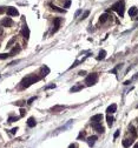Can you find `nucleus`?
<instances>
[{
  "instance_id": "aec40b11",
  "label": "nucleus",
  "mask_w": 138,
  "mask_h": 148,
  "mask_svg": "<svg viewBox=\"0 0 138 148\" xmlns=\"http://www.w3.org/2000/svg\"><path fill=\"white\" fill-rule=\"evenodd\" d=\"M105 56H106V52L103 49V51H100L99 52V55H98V59L100 60V59H105Z\"/></svg>"
},
{
  "instance_id": "7ed1b4c3",
  "label": "nucleus",
  "mask_w": 138,
  "mask_h": 148,
  "mask_svg": "<svg viewBox=\"0 0 138 148\" xmlns=\"http://www.w3.org/2000/svg\"><path fill=\"white\" fill-rule=\"evenodd\" d=\"M97 81H98V74L97 73L90 74V75L86 77V79H85V84L87 86H93L95 84H97Z\"/></svg>"
},
{
  "instance_id": "ea45409f",
  "label": "nucleus",
  "mask_w": 138,
  "mask_h": 148,
  "mask_svg": "<svg viewBox=\"0 0 138 148\" xmlns=\"http://www.w3.org/2000/svg\"><path fill=\"white\" fill-rule=\"evenodd\" d=\"M20 112H21V116H23V115H24V114H25V111H24V109H21V111H20Z\"/></svg>"
},
{
  "instance_id": "c85d7f7f",
  "label": "nucleus",
  "mask_w": 138,
  "mask_h": 148,
  "mask_svg": "<svg viewBox=\"0 0 138 148\" xmlns=\"http://www.w3.org/2000/svg\"><path fill=\"white\" fill-rule=\"evenodd\" d=\"M51 88H55V85H54V84H52V85H50V86H46V87H45V89H51Z\"/></svg>"
},
{
  "instance_id": "423d86ee",
  "label": "nucleus",
  "mask_w": 138,
  "mask_h": 148,
  "mask_svg": "<svg viewBox=\"0 0 138 148\" xmlns=\"http://www.w3.org/2000/svg\"><path fill=\"white\" fill-rule=\"evenodd\" d=\"M97 139H98V137H97V135L89 136V137H87V140H86V141H87V144H89L90 147H93V146H95V143H96V141H97Z\"/></svg>"
},
{
  "instance_id": "7c9ffc66",
  "label": "nucleus",
  "mask_w": 138,
  "mask_h": 148,
  "mask_svg": "<svg viewBox=\"0 0 138 148\" xmlns=\"http://www.w3.org/2000/svg\"><path fill=\"white\" fill-rule=\"evenodd\" d=\"M17 130H18V128H17V127H14V128H12V130H11V132H12V134H16V133H17Z\"/></svg>"
},
{
  "instance_id": "b1692460",
  "label": "nucleus",
  "mask_w": 138,
  "mask_h": 148,
  "mask_svg": "<svg viewBox=\"0 0 138 148\" xmlns=\"http://www.w3.org/2000/svg\"><path fill=\"white\" fill-rule=\"evenodd\" d=\"M89 15H90V11H85V12H84V14L82 15V19L84 20V19H86Z\"/></svg>"
},
{
  "instance_id": "dca6fc26",
  "label": "nucleus",
  "mask_w": 138,
  "mask_h": 148,
  "mask_svg": "<svg viewBox=\"0 0 138 148\" xmlns=\"http://www.w3.org/2000/svg\"><path fill=\"white\" fill-rule=\"evenodd\" d=\"M110 17H109V14L107 13H104V14H102L100 15V18H99V21L102 22V24H104V22H106L107 21V19H109Z\"/></svg>"
},
{
  "instance_id": "4c0bfd02",
  "label": "nucleus",
  "mask_w": 138,
  "mask_h": 148,
  "mask_svg": "<svg viewBox=\"0 0 138 148\" xmlns=\"http://www.w3.org/2000/svg\"><path fill=\"white\" fill-rule=\"evenodd\" d=\"M80 12H82L80 10H79V11H77V12H76V17H77V15H79V14H80Z\"/></svg>"
},
{
  "instance_id": "f704fd0d",
  "label": "nucleus",
  "mask_w": 138,
  "mask_h": 148,
  "mask_svg": "<svg viewBox=\"0 0 138 148\" xmlns=\"http://www.w3.org/2000/svg\"><path fill=\"white\" fill-rule=\"evenodd\" d=\"M6 10H5V7H0V13H4Z\"/></svg>"
},
{
  "instance_id": "bb28decb",
  "label": "nucleus",
  "mask_w": 138,
  "mask_h": 148,
  "mask_svg": "<svg viewBox=\"0 0 138 148\" xmlns=\"http://www.w3.org/2000/svg\"><path fill=\"white\" fill-rule=\"evenodd\" d=\"M14 41H16V38H12V39L7 42V47H10L11 45H13V44H14Z\"/></svg>"
},
{
  "instance_id": "37998d69",
  "label": "nucleus",
  "mask_w": 138,
  "mask_h": 148,
  "mask_svg": "<svg viewBox=\"0 0 138 148\" xmlns=\"http://www.w3.org/2000/svg\"><path fill=\"white\" fill-rule=\"evenodd\" d=\"M137 20H138V18H137Z\"/></svg>"
},
{
  "instance_id": "a18cd8bd",
  "label": "nucleus",
  "mask_w": 138,
  "mask_h": 148,
  "mask_svg": "<svg viewBox=\"0 0 138 148\" xmlns=\"http://www.w3.org/2000/svg\"><path fill=\"white\" fill-rule=\"evenodd\" d=\"M137 130H138V129H137Z\"/></svg>"
},
{
  "instance_id": "c03bdc74",
  "label": "nucleus",
  "mask_w": 138,
  "mask_h": 148,
  "mask_svg": "<svg viewBox=\"0 0 138 148\" xmlns=\"http://www.w3.org/2000/svg\"><path fill=\"white\" fill-rule=\"evenodd\" d=\"M137 108H138V106H137Z\"/></svg>"
},
{
  "instance_id": "2eb2a0df",
  "label": "nucleus",
  "mask_w": 138,
  "mask_h": 148,
  "mask_svg": "<svg viewBox=\"0 0 138 148\" xmlns=\"http://www.w3.org/2000/svg\"><path fill=\"white\" fill-rule=\"evenodd\" d=\"M132 143H133V139H126V140H124V141H123V146H124L125 148L130 147Z\"/></svg>"
},
{
  "instance_id": "5701e85b",
  "label": "nucleus",
  "mask_w": 138,
  "mask_h": 148,
  "mask_svg": "<svg viewBox=\"0 0 138 148\" xmlns=\"http://www.w3.org/2000/svg\"><path fill=\"white\" fill-rule=\"evenodd\" d=\"M50 6L52 7V10H54V11H58V12H64V10H60V8H58L57 6H54V5H52V4H50Z\"/></svg>"
},
{
  "instance_id": "6ab92c4d",
  "label": "nucleus",
  "mask_w": 138,
  "mask_h": 148,
  "mask_svg": "<svg viewBox=\"0 0 138 148\" xmlns=\"http://www.w3.org/2000/svg\"><path fill=\"white\" fill-rule=\"evenodd\" d=\"M106 120H107V125L111 127L112 125H113V121H114V119L112 118V116H110V115H107V118H106Z\"/></svg>"
},
{
  "instance_id": "f03ea898",
  "label": "nucleus",
  "mask_w": 138,
  "mask_h": 148,
  "mask_svg": "<svg viewBox=\"0 0 138 148\" xmlns=\"http://www.w3.org/2000/svg\"><path fill=\"white\" fill-rule=\"evenodd\" d=\"M111 10L114 11V12H117V14L120 18H123L124 17V12H125V3L123 1V0H122V1H117L116 4H113L111 6Z\"/></svg>"
},
{
  "instance_id": "412c9836",
  "label": "nucleus",
  "mask_w": 138,
  "mask_h": 148,
  "mask_svg": "<svg viewBox=\"0 0 138 148\" xmlns=\"http://www.w3.org/2000/svg\"><path fill=\"white\" fill-rule=\"evenodd\" d=\"M130 132L132 133L133 137H136V136H137V132H136V129H134V127H133V126H130Z\"/></svg>"
},
{
  "instance_id": "79ce46f5",
  "label": "nucleus",
  "mask_w": 138,
  "mask_h": 148,
  "mask_svg": "<svg viewBox=\"0 0 138 148\" xmlns=\"http://www.w3.org/2000/svg\"><path fill=\"white\" fill-rule=\"evenodd\" d=\"M136 77H138V73H137V75H136Z\"/></svg>"
},
{
  "instance_id": "20e7f679",
  "label": "nucleus",
  "mask_w": 138,
  "mask_h": 148,
  "mask_svg": "<svg viewBox=\"0 0 138 148\" xmlns=\"http://www.w3.org/2000/svg\"><path fill=\"white\" fill-rule=\"evenodd\" d=\"M6 12H7V15H10V17H17V15L19 14V12H18V10H17L16 7H12V6H10V7H7V10H6Z\"/></svg>"
},
{
  "instance_id": "ddd939ff",
  "label": "nucleus",
  "mask_w": 138,
  "mask_h": 148,
  "mask_svg": "<svg viewBox=\"0 0 138 148\" xmlns=\"http://www.w3.org/2000/svg\"><path fill=\"white\" fill-rule=\"evenodd\" d=\"M65 109V106H54L53 108H51V112L53 113H59L60 111H64Z\"/></svg>"
},
{
  "instance_id": "58836bf2",
  "label": "nucleus",
  "mask_w": 138,
  "mask_h": 148,
  "mask_svg": "<svg viewBox=\"0 0 138 148\" xmlns=\"http://www.w3.org/2000/svg\"><path fill=\"white\" fill-rule=\"evenodd\" d=\"M17 63V61H12L11 63H10V66H13V65H16Z\"/></svg>"
},
{
  "instance_id": "4be33fe9",
  "label": "nucleus",
  "mask_w": 138,
  "mask_h": 148,
  "mask_svg": "<svg viewBox=\"0 0 138 148\" xmlns=\"http://www.w3.org/2000/svg\"><path fill=\"white\" fill-rule=\"evenodd\" d=\"M19 120V116H11L8 119V122H14V121H18Z\"/></svg>"
},
{
  "instance_id": "473e14b6",
  "label": "nucleus",
  "mask_w": 138,
  "mask_h": 148,
  "mask_svg": "<svg viewBox=\"0 0 138 148\" xmlns=\"http://www.w3.org/2000/svg\"><path fill=\"white\" fill-rule=\"evenodd\" d=\"M16 105H18V106H23V105H24V101H18V102H16Z\"/></svg>"
},
{
  "instance_id": "4468645a",
  "label": "nucleus",
  "mask_w": 138,
  "mask_h": 148,
  "mask_svg": "<svg viewBox=\"0 0 138 148\" xmlns=\"http://www.w3.org/2000/svg\"><path fill=\"white\" fill-rule=\"evenodd\" d=\"M137 13H138V8H137V7H134V6H133V7H131V8L129 10V15H130V17H134Z\"/></svg>"
},
{
  "instance_id": "2f4dec72",
  "label": "nucleus",
  "mask_w": 138,
  "mask_h": 148,
  "mask_svg": "<svg viewBox=\"0 0 138 148\" xmlns=\"http://www.w3.org/2000/svg\"><path fill=\"white\" fill-rule=\"evenodd\" d=\"M85 74H86V72H85V70H80V72H79V75H82V77H83V75H85Z\"/></svg>"
},
{
  "instance_id": "f3484780",
  "label": "nucleus",
  "mask_w": 138,
  "mask_h": 148,
  "mask_svg": "<svg viewBox=\"0 0 138 148\" xmlns=\"http://www.w3.org/2000/svg\"><path fill=\"white\" fill-rule=\"evenodd\" d=\"M19 52H20V47H19L18 45H16V47H14V48H13V49H12L8 54H10V56H12V55H14V54L19 53Z\"/></svg>"
},
{
  "instance_id": "a211bd4d",
  "label": "nucleus",
  "mask_w": 138,
  "mask_h": 148,
  "mask_svg": "<svg viewBox=\"0 0 138 148\" xmlns=\"http://www.w3.org/2000/svg\"><path fill=\"white\" fill-rule=\"evenodd\" d=\"M80 89H83V85H79V86H75V87H72L71 89H70V92H78V91H80Z\"/></svg>"
},
{
  "instance_id": "f257e3e1",
  "label": "nucleus",
  "mask_w": 138,
  "mask_h": 148,
  "mask_svg": "<svg viewBox=\"0 0 138 148\" xmlns=\"http://www.w3.org/2000/svg\"><path fill=\"white\" fill-rule=\"evenodd\" d=\"M41 79V77H37V75H28V77H25L23 80H21V87L23 88H27L30 87L31 85L35 84L37 81H39Z\"/></svg>"
},
{
  "instance_id": "0eeeda50",
  "label": "nucleus",
  "mask_w": 138,
  "mask_h": 148,
  "mask_svg": "<svg viewBox=\"0 0 138 148\" xmlns=\"http://www.w3.org/2000/svg\"><path fill=\"white\" fill-rule=\"evenodd\" d=\"M1 25L4 27H11V26H13V21H12L11 18H6V19H4L1 21Z\"/></svg>"
},
{
  "instance_id": "9b49d317",
  "label": "nucleus",
  "mask_w": 138,
  "mask_h": 148,
  "mask_svg": "<svg viewBox=\"0 0 138 148\" xmlns=\"http://www.w3.org/2000/svg\"><path fill=\"white\" fill-rule=\"evenodd\" d=\"M116 111H117V105H116V104L110 105V106L107 107V109H106V112H107L109 114H112V113H114Z\"/></svg>"
},
{
  "instance_id": "393cba45",
  "label": "nucleus",
  "mask_w": 138,
  "mask_h": 148,
  "mask_svg": "<svg viewBox=\"0 0 138 148\" xmlns=\"http://www.w3.org/2000/svg\"><path fill=\"white\" fill-rule=\"evenodd\" d=\"M35 100H37V96H32L31 99H28V100H27V105H32V102H33V101H35Z\"/></svg>"
},
{
  "instance_id": "6e6552de",
  "label": "nucleus",
  "mask_w": 138,
  "mask_h": 148,
  "mask_svg": "<svg viewBox=\"0 0 138 148\" xmlns=\"http://www.w3.org/2000/svg\"><path fill=\"white\" fill-rule=\"evenodd\" d=\"M60 24H61V18H55V19H54V28H53L52 33H54V32H57V31L59 30Z\"/></svg>"
},
{
  "instance_id": "e433bc0d",
  "label": "nucleus",
  "mask_w": 138,
  "mask_h": 148,
  "mask_svg": "<svg viewBox=\"0 0 138 148\" xmlns=\"http://www.w3.org/2000/svg\"><path fill=\"white\" fill-rule=\"evenodd\" d=\"M68 148H77V146L76 144H70V147H68Z\"/></svg>"
},
{
  "instance_id": "9d476101",
  "label": "nucleus",
  "mask_w": 138,
  "mask_h": 148,
  "mask_svg": "<svg viewBox=\"0 0 138 148\" xmlns=\"http://www.w3.org/2000/svg\"><path fill=\"white\" fill-rule=\"evenodd\" d=\"M102 120H103V115H102V114H96V115H93V116L91 118L92 123H95V122H100Z\"/></svg>"
},
{
  "instance_id": "f8f14e48",
  "label": "nucleus",
  "mask_w": 138,
  "mask_h": 148,
  "mask_svg": "<svg viewBox=\"0 0 138 148\" xmlns=\"http://www.w3.org/2000/svg\"><path fill=\"white\" fill-rule=\"evenodd\" d=\"M35 123H37V122H35L34 118H32V116H31V118H28V119H27V126H28L30 128L35 127Z\"/></svg>"
},
{
  "instance_id": "c9c22d12",
  "label": "nucleus",
  "mask_w": 138,
  "mask_h": 148,
  "mask_svg": "<svg viewBox=\"0 0 138 148\" xmlns=\"http://www.w3.org/2000/svg\"><path fill=\"white\" fill-rule=\"evenodd\" d=\"M3 33H4V30H3V27H1V26H0V35H1Z\"/></svg>"
},
{
  "instance_id": "72a5a7b5",
  "label": "nucleus",
  "mask_w": 138,
  "mask_h": 148,
  "mask_svg": "<svg viewBox=\"0 0 138 148\" xmlns=\"http://www.w3.org/2000/svg\"><path fill=\"white\" fill-rule=\"evenodd\" d=\"M118 135H119V130H117V132L114 133V135H113V137H114V139H117V137H118Z\"/></svg>"
},
{
  "instance_id": "a878e982",
  "label": "nucleus",
  "mask_w": 138,
  "mask_h": 148,
  "mask_svg": "<svg viewBox=\"0 0 138 148\" xmlns=\"http://www.w3.org/2000/svg\"><path fill=\"white\" fill-rule=\"evenodd\" d=\"M10 56L8 53H3V54H0V59H7Z\"/></svg>"
},
{
  "instance_id": "1a4fd4ad",
  "label": "nucleus",
  "mask_w": 138,
  "mask_h": 148,
  "mask_svg": "<svg viewBox=\"0 0 138 148\" xmlns=\"http://www.w3.org/2000/svg\"><path fill=\"white\" fill-rule=\"evenodd\" d=\"M21 34H23V37H24L26 40L30 38V28L27 27V25L24 26V28H23V31H21Z\"/></svg>"
},
{
  "instance_id": "cd10ccee",
  "label": "nucleus",
  "mask_w": 138,
  "mask_h": 148,
  "mask_svg": "<svg viewBox=\"0 0 138 148\" xmlns=\"http://www.w3.org/2000/svg\"><path fill=\"white\" fill-rule=\"evenodd\" d=\"M70 6H71V1H70V0H67V1L65 3V8H68Z\"/></svg>"
},
{
  "instance_id": "a19ab883",
  "label": "nucleus",
  "mask_w": 138,
  "mask_h": 148,
  "mask_svg": "<svg viewBox=\"0 0 138 148\" xmlns=\"http://www.w3.org/2000/svg\"><path fill=\"white\" fill-rule=\"evenodd\" d=\"M134 148H138V143H134Z\"/></svg>"
},
{
  "instance_id": "c756f323",
  "label": "nucleus",
  "mask_w": 138,
  "mask_h": 148,
  "mask_svg": "<svg viewBox=\"0 0 138 148\" xmlns=\"http://www.w3.org/2000/svg\"><path fill=\"white\" fill-rule=\"evenodd\" d=\"M79 62H80V61H78V60H77V61H75V63L70 67V69H71V68H73V67H76V66H78V63H79Z\"/></svg>"
},
{
  "instance_id": "39448f33",
  "label": "nucleus",
  "mask_w": 138,
  "mask_h": 148,
  "mask_svg": "<svg viewBox=\"0 0 138 148\" xmlns=\"http://www.w3.org/2000/svg\"><path fill=\"white\" fill-rule=\"evenodd\" d=\"M92 127H93L98 133H104V127L102 126L100 122H95V123H92Z\"/></svg>"
}]
</instances>
